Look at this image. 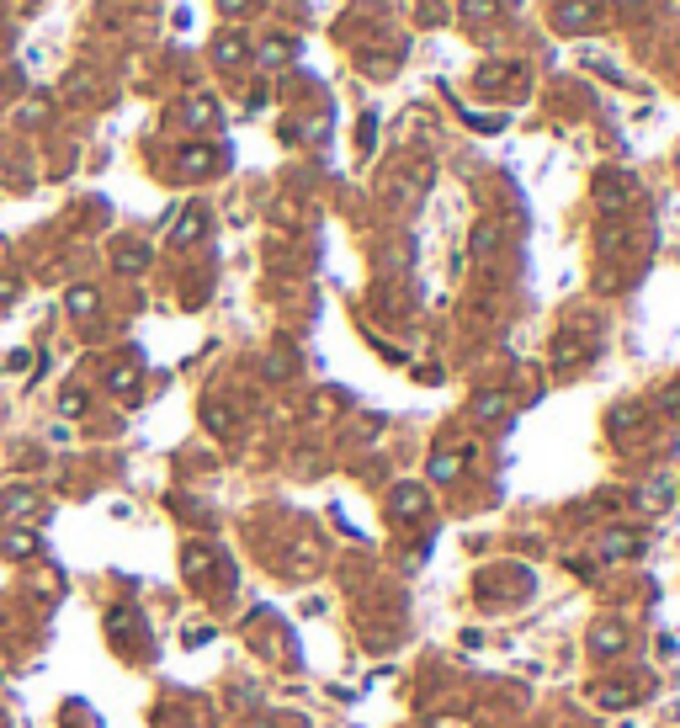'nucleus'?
Returning <instances> with one entry per match:
<instances>
[{
    "instance_id": "f257e3e1",
    "label": "nucleus",
    "mask_w": 680,
    "mask_h": 728,
    "mask_svg": "<svg viewBox=\"0 0 680 728\" xmlns=\"http://www.w3.org/2000/svg\"><path fill=\"white\" fill-rule=\"evenodd\" d=\"M553 22H558L563 32H585V27L596 22V0H558Z\"/></svg>"
},
{
    "instance_id": "f03ea898",
    "label": "nucleus",
    "mask_w": 680,
    "mask_h": 728,
    "mask_svg": "<svg viewBox=\"0 0 680 728\" xmlns=\"http://www.w3.org/2000/svg\"><path fill=\"white\" fill-rule=\"evenodd\" d=\"M590 644H596V654H617L627 638H622V627H596V633H590Z\"/></svg>"
},
{
    "instance_id": "7ed1b4c3",
    "label": "nucleus",
    "mask_w": 680,
    "mask_h": 728,
    "mask_svg": "<svg viewBox=\"0 0 680 728\" xmlns=\"http://www.w3.org/2000/svg\"><path fill=\"white\" fill-rule=\"evenodd\" d=\"M494 11H500L494 0H463V16H468V22H494Z\"/></svg>"
},
{
    "instance_id": "20e7f679",
    "label": "nucleus",
    "mask_w": 680,
    "mask_h": 728,
    "mask_svg": "<svg viewBox=\"0 0 680 728\" xmlns=\"http://www.w3.org/2000/svg\"><path fill=\"white\" fill-rule=\"evenodd\" d=\"M394 505H399L404 516H409V511H420V505H425V490H415V484H404V490L394 494Z\"/></svg>"
},
{
    "instance_id": "39448f33",
    "label": "nucleus",
    "mask_w": 680,
    "mask_h": 728,
    "mask_svg": "<svg viewBox=\"0 0 680 728\" xmlns=\"http://www.w3.org/2000/svg\"><path fill=\"white\" fill-rule=\"evenodd\" d=\"M0 511H37V500H32L27 490H11L6 500H0Z\"/></svg>"
},
{
    "instance_id": "423d86ee",
    "label": "nucleus",
    "mask_w": 680,
    "mask_h": 728,
    "mask_svg": "<svg viewBox=\"0 0 680 728\" xmlns=\"http://www.w3.org/2000/svg\"><path fill=\"white\" fill-rule=\"evenodd\" d=\"M218 59H224V64L245 59V43H239V37H218Z\"/></svg>"
},
{
    "instance_id": "0eeeda50",
    "label": "nucleus",
    "mask_w": 680,
    "mask_h": 728,
    "mask_svg": "<svg viewBox=\"0 0 680 728\" xmlns=\"http://www.w3.org/2000/svg\"><path fill=\"white\" fill-rule=\"evenodd\" d=\"M574 357H579V340H574V335H563L558 346H553V362L563 367V362H574Z\"/></svg>"
},
{
    "instance_id": "6e6552de",
    "label": "nucleus",
    "mask_w": 680,
    "mask_h": 728,
    "mask_svg": "<svg viewBox=\"0 0 680 728\" xmlns=\"http://www.w3.org/2000/svg\"><path fill=\"white\" fill-rule=\"evenodd\" d=\"M500 409H505V399H500V394H484V399H478V404H473V415L494 420V415H500Z\"/></svg>"
},
{
    "instance_id": "1a4fd4ad",
    "label": "nucleus",
    "mask_w": 680,
    "mask_h": 728,
    "mask_svg": "<svg viewBox=\"0 0 680 728\" xmlns=\"http://www.w3.org/2000/svg\"><path fill=\"white\" fill-rule=\"evenodd\" d=\"M261 59H266V64H282V59H293V43H266V48H261Z\"/></svg>"
},
{
    "instance_id": "9d476101",
    "label": "nucleus",
    "mask_w": 680,
    "mask_h": 728,
    "mask_svg": "<svg viewBox=\"0 0 680 728\" xmlns=\"http://www.w3.org/2000/svg\"><path fill=\"white\" fill-rule=\"evenodd\" d=\"M457 468H463V457H436V463H430V478H452Z\"/></svg>"
},
{
    "instance_id": "9b49d317",
    "label": "nucleus",
    "mask_w": 680,
    "mask_h": 728,
    "mask_svg": "<svg viewBox=\"0 0 680 728\" xmlns=\"http://www.w3.org/2000/svg\"><path fill=\"white\" fill-rule=\"evenodd\" d=\"M70 309H75V314H91V309H96V293H91V287H80V293H70Z\"/></svg>"
},
{
    "instance_id": "f8f14e48",
    "label": "nucleus",
    "mask_w": 680,
    "mask_h": 728,
    "mask_svg": "<svg viewBox=\"0 0 680 728\" xmlns=\"http://www.w3.org/2000/svg\"><path fill=\"white\" fill-rule=\"evenodd\" d=\"M601 702H606V707H622V702H627V686H601Z\"/></svg>"
},
{
    "instance_id": "ddd939ff",
    "label": "nucleus",
    "mask_w": 680,
    "mask_h": 728,
    "mask_svg": "<svg viewBox=\"0 0 680 728\" xmlns=\"http://www.w3.org/2000/svg\"><path fill=\"white\" fill-rule=\"evenodd\" d=\"M6 553H32V537H27V532H11V537H6Z\"/></svg>"
},
{
    "instance_id": "4468645a",
    "label": "nucleus",
    "mask_w": 680,
    "mask_h": 728,
    "mask_svg": "<svg viewBox=\"0 0 680 728\" xmlns=\"http://www.w3.org/2000/svg\"><path fill=\"white\" fill-rule=\"evenodd\" d=\"M197 234H203V213H191L186 224H181V234H176V239H197Z\"/></svg>"
},
{
    "instance_id": "2eb2a0df",
    "label": "nucleus",
    "mask_w": 680,
    "mask_h": 728,
    "mask_svg": "<svg viewBox=\"0 0 680 728\" xmlns=\"http://www.w3.org/2000/svg\"><path fill=\"white\" fill-rule=\"evenodd\" d=\"M143 266V250H122V272H139Z\"/></svg>"
},
{
    "instance_id": "dca6fc26",
    "label": "nucleus",
    "mask_w": 680,
    "mask_h": 728,
    "mask_svg": "<svg viewBox=\"0 0 680 728\" xmlns=\"http://www.w3.org/2000/svg\"><path fill=\"white\" fill-rule=\"evenodd\" d=\"M245 6H250V0H224V11H245Z\"/></svg>"
}]
</instances>
